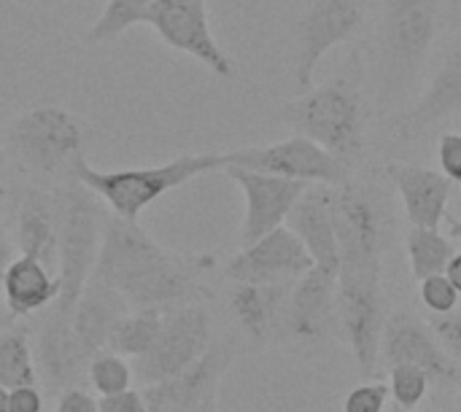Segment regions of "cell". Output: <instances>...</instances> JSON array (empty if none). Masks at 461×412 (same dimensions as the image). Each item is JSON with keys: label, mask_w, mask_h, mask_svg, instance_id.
Here are the masks:
<instances>
[{"label": "cell", "mask_w": 461, "mask_h": 412, "mask_svg": "<svg viewBox=\"0 0 461 412\" xmlns=\"http://www.w3.org/2000/svg\"><path fill=\"white\" fill-rule=\"evenodd\" d=\"M440 32V0H384L381 108L402 100L421 76Z\"/></svg>", "instance_id": "cell-3"}, {"label": "cell", "mask_w": 461, "mask_h": 412, "mask_svg": "<svg viewBox=\"0 0 461 412\" xmlns=\"http://www.w3.org/2000/svg\"><path fill=\"white\" fill-rule=\"evenodd\" d=\"M389 181L397 186L411 227H440L448 216V200L454 184L440 173L413 162H389Z\"/></svg>", "instance_id": "cell-20"}, {"label": "cell", "mask_w": 461, "mask_h": 412, "mask_svg": "<svg viewBox=\"0 0 461 412\" xmlns=\"http://www.w3.org/2000/svg\"><path fill=\"white\" fill-rule=\"evenodd\" d=\"M86 124L57 105H41L19 113L5 146L11 157L35 178H73V167L86 157Z\"/></svg>", "instance_id": "cell-5"}, {"label": "cell", "mask_w": 461, "mask_h": 412, "mask_svg": "<svg viewBox=\"0 0 461 412\" xmlns=\"http://www.w3.org/2000/svg\"><path fill=\"white\" fill-rule=\"evenodd\" d=\"M38 383V367H35V351L27 340L24 329H3L0 332V386L19 389V386H35Z\"/></svg>", "instance_id": "cell-28"}, {"label": "cell", "mask_w": 461, "mask_h": 412, "mask_svg": "<svg viewBox=\"0 0 461 412\" xmlns=\"http://www.w3.org/2000/svg\"><path fill=\"white\" fill-rule=\"evenodd\" d=\"M292 286H294V281H286V283H235L232 294H230V308H232V316L238 318L240 329L251 340H257V343L267 340L276 318L286 308Z\"/></svg>", "instance_id": "cell-25"}, {"label": "cell", "mask_w": 461, "mask_h": 412, "mask_svg": "<svg viewBox=\"0 0 461 412\" xmlns=\"http://www.w3.org/2000/svg\"><path fill=\"white\" fill-rule=\"evenodd\" d=\"M429 375L416 367V364H394L389 372V391L392 399L402 408V410H416L429 391Z\"/></svg>", "instance_id": "cell-31"}, {"label": "cell", "mask_w": 461, "mask_h": 412, "mask_svg": "<svg viewBox=\"0 0 461 412\" xmlns=\"http://www.w3.org/2000/svg\"><path fill=\"white\" fill-rule=\"evenodd\" d=\"M54 412H100V399L95 394H89L86 389L70 386V389L59 391Z\"/></svg>", "instance_id": "cell-36"}, {"label": "cell", "mask_w": 461, "mask_h": 412, "mask_svg": "<svg viewBox=\"0 0 461 412\" xmlns=\"http://www.w3.org/2000/svg\"><path fill=\"white\" fill-rule=\"evenodd\" d=\"M235 343H211L208 351L184 372L143 389L149 412H194L208 399L219 397L221 378L235 362Z\"/></svg>", "instance_id": "cell-15"}, {"label": "cell", "mask_w": 461, "mask_h": 412, "mask_svg": "<svg viewBox=\"0 0 461 412\" xmlns=\"http://www.w3.org/2000/svg\"><path fill=\"white\" fill-rule=\"evenodd\" d=\"M100 412H149L143 391L127 389L111 397H100Z\"/></svg>", "instance_id": "cell-37"}, {"label": "cell", "mask_w": 461, "mask_h": 412, "mask_svg": "<svg viewBox=\"0 0 461 412\" xmlns=\"http://www.w3.org/2000/svg\"><path fill=\"white\" fill-rule=\"evenodd\" d=\"M446 278L459 289L461 294V251H454V256H451V262L446 267Z\"/></svg>", "instance_id": "cell-40"}, {"label": "cell", "mask_w": 461, "mask_h": 412, "mask_svg": "<svg viewBox=\"0 0 461 412\" xmlns=\"http://www.w3.org/2000/svg\"><path fill=\"white\" fill-rule=\"evenodd\" d=\"M419 297H421V305L435 316H446V313L456 310L461 300L459 289L446 278V273L424 278L421 289H419Z\"/></svg>", "instance_id": "cell-32"}, {"label": "cell", "mask_w": 461, "mask_h": 412, "mask_svg": "<svg viewBox=\"0 0 461 412\" xmlns=\"http://www.w3.org/2000/svg\"><path fill=\"white\" fill-rule=\"evenodd\" d=\"M381 356L389 367L394 364L421 367L429 375V381L443 389L461 386V367L448 356L432 324H427L411 310H397L386 316L384 337H381Z\"/></svg>", "instance_id": "cell-13"}, {"label": "cell", "mask_w": 461, "mask_h": 412, "mask_svg": "<svg viewBox=\"0 0 461 412\" xmlns=\"http://www.w3.org/2000/svg\"><path fill=\"white\" fill-rule=\"evenodd\" d=\"M86 378L97 397H111V394L132 389L135 370L127 362V356L111 351V348H100L97 354H92V359L86 364Z\"/></svg>", "instance_id": "cell-30"}, {"label": "cell", "mask_w": 461, "mask_h": 412, "mask_svg": "<svg viewBox=\"0 0 461 412\" xmlns=\"http://www.w3.org/2000/svg\"><path fill=\"white\" fill-rule=\"evenodd\" d=\"M389 397H392V391L386 383H365V386H357L346 397L343 412H384Z\"/></svg>", "instance_id": "cell-33"}, {"label": "cell", "mask_w": 461, "mask_h": 412, "mask_svg": "<svg viewBox=\"0 0 461 412\" xmlns=\"http://www.w3.org/2000/svg\"><path fill=\"white\" fill-rule=\"evenodd\" d=\"M127 313H130V305L113 286H108L97 275H92L86 281V286L73 308V332L89 359L100 348H108L113 327Z\"/></svg>", "instance_id": "cell-22"}, {"label": "cell", "mask_w": 461, "mask_h": 412, "mask_svg": "<svg viewBox=\"0 0 461 412\" xmlns=\"http://www.w3.org/2000/svg\"><path fill=\"white\" fill-rule=\"evenodd\" d=\"M386 324V300L381 273H340L338 275V327L354 354L362 375H373L381 354Z\"/></svg>", "instance_id": "cell-9"}, {"label": "cell", "mask_w": 461, "mask_h": 412, "mask_svg": "<svg viewBox=\"0 0 461 412\" xmlns=\"http://www.w3.org/2000/svg\"><path fill=\"white\" fill-rule=\"evenodd\" d=\"M216 267L211 254H173L138 221L105 216L95 273L113 286L130 308L173 310L208 297L203 275Z\"/></svg>", "instance_id": "cell-1"}, {"label": "cell", "mask_w": 461, "mask_h": 412, "mask_svg": "<svg viewBox=\"0 0 461 412\" xmlns=\"http://www.w3.org/2000/svg\"><path fill=\"white\" fill-rule=\"evenodd\" d=\"M286 227L297 232L316 267L340 275V246L332 219V186L311 184L292 208Z\"/></svg>", "instance_id": "cell-18"}, {"label": "cell", "mask_w": 461, "mask_h": 412, "mask_svg": "<svg viewBox=\"0 0 461 412\" xmlns=\"http://www.w3.org/2000/svg\"><path fill=\"white\" fill-rule=\"evenodd\" d=\"M16 259V243H14V237L5 232V227L0 224V281H3V275H5V270H8V264Z\"/></svg>", "instance_id": "cell-39"}, {"label": "cell", "mask_w": 461, "mask_h": 412, "mask_svg": "<svg viewBox=\"0 0 461 412\" xmlns=\"http://www.w3.org/2000/svg\"><path fill=\"white\" fill-rule=\"evenodd\" d=\"M143 24H149L173 51L197 59L219 78H232L235 65L213 35L208 0H157L146 11Z\"/></svg>", "instance_id": "cell-12"}, {"label": "cell", "mask_w": 461, "mask_h": 412, "mask_svg": "<svg viewBox=\"0 0 461 412\" xmlns=\"http://www.w3.org/2000/svg\"><path fill=\"white\" fill-rule=\"evenodd\" d=\"M221 154H181L165 165L154 167H127V170H97L84 159L76 162L73 178L92 189L100 202L111 208L113 216L138 221L140 213L154 205L167 192L205 175L211 170H221Z\"/></svg>", "instance_id": "cell-4"}, {"label": "cell", "mask_w": 461, "mask_h": 412, "mask_svg": "<svg viewBox=\"0 0 461 412\" xmlns=\"http://www.w3.org/2000/svg\"><path fill=\"white\" fill-rule=\"evenodd\" d=\"M311 267L313 259L305 251L303 240L294 229L284 224L257 243L243 246L240 254L227 262L224 275L235 283H286L297 281Z\"/></svg>", "instance_id": "cell-16"}, {"label": "cell", "mask_w": 461, "mask_h": 412, "mask_svg": "<svg viewBox=\"0 0 461 412\" xmlns=\"http://www.w3.org/2000/svg\"><path fill=\"white\" fill-rule=\"evenodd\" d=\"M100 197L81 181L70 178L59 197V246H57V281L59 297L54 310L73 316V308L95 273L103 237V208Z\"/></svg>", "instance_id": "cell-6"}, {"label": "cell", "mask_w": 461, "mask_h": 412, "mask_svg": "<svg viewBox=\"0 0 461 412\" xmlns=\"http://www.w3.org/2000/svg\"><path fill=\"white\" fill-rule=\"evenodd\" d=\"M35 354H38L41 372L51 389L62 391V389L78 386V381L86 375L89 356L84 354V348L76 340L73 316H65L54 308L38 332Z\"/></svg>", "instance_id": "cell-21"}, {"label": "cell", "mask_w": 461, "mask_h": 412, "mask_svg": "<svg viewBox=\"0 0 461 412\" xmlns=\"http://www.w3.org/2000/svg\"><path fill=\"white\" fill-rule=\"evenodd\" d=\"M211 345V316L200 302L165 310L157 343L135 359V381L146 389L192 367Z\"/></svg>", "instance_id": "cell-11"}, {"label": "cell", "mask_w": 461, "mask_h": 412, "mask_svg": "<svg viewBox=\"0 0 461 412\" xmlns=\"http://www.w3.org/2000/svg\"><path fill=\"white\" fill-rule=\"evenodd\" d=\"M157 0H105L100 16L95 19V24L86 30L84 43L86 46H97V43H108L113 38H119L122 32H127L135 24H143L146 11L154 5Z\"/></svg>", "instance_id": "cell-29"}, {"label": "cell", "mask_w": 461, "mask_h": 412, "mask_svg": "<svg viewBox=\"0 0 461 412\" xmlns=\"http://www.w3.org/2000/svg\"><path fill=\"white\" fill-rule=\"evenodd\" d=\"M456 410L461 412V391H459V399H456Z\"/></svg>", "instance_id": "cell-46"}, {"label": "cell", "mask_w": 461, "mask_h": 412, "mask_svg": "<svg viewBox=\"0 0 461 412\" xmlns=\"http://www.w3.org/2000/svg\"><path fill=\"white\" fill-rule=\"evenodd\" d=\"M284 321L289 335L300 340H313L330 332L338 321V275L316 264L303 273L286 300Z\"/></svg>", "instance_id": "cell-17"}, {"label": "cell", "mask_w": 461, "mask_h": 412, "mask_svg": "<svg viewBox=\"0 0 461 412\" xmlns=\"http://www.w3.org/2000/svg\"><path fill=\"white\" fill-rule=\"evenodd\" d=\"M16 251L35 256L57 273V246H59V200L30 189L16 210L14 227Z\"/></svg>", "instance_id": "cell-23"}, {"label": "cell", "mask_w": 461, "mask_h": 412, "mask_svg": "<svg viewBox=\"0 0 461 412\" xmlns=\"http://www.w3.org/2000/svg\"><path fill=\"white\" fill-rule=\"evenodd\" d=\"M332 219L340 246V273H381L384 219L373 194L351 178L332 186Z\"/></svg>", "instance_id": "cell-10"}, {"label": "cell", "mask_w": 461, "mask_h": 412, "mask_svg": "<svg viewBox=\"0 0 461 412\" xmlns=\"http://www.w3.org/2000/svg\"><path fill=\"white\" fill-rule=\"evenodd\" d=\"M8 412H43V397L35 386H19L8 394Z\"/></svg>", "instance_id": "cell-38"}, {"label": "cell", "mask_w": 461, "mask_h": 412, "mask_svg": "<svg viewBox=\"0 0 461 412\" xmlns=\"http://www.w3.org/2000/svg\"><path fill=\"white\" fill-rule=\"evenodd\" d=\"M0 291H3L5 310L16 318H24V316L43 313L49 305L57 302L59 281L57 273L41 259L16 254V259L8 264L0 281Z\"/></svg>", "instance_id": "cell-24"}, {"label": "cell", "mask_w": 461, "mask_h": 412, "mask_svg": "<svg viewBox=\"0 0 461 412\" xmlns=\"http://www.w3.org/2000/svg\"><path fill=\"white\" fill-rule=\"evenodd\" d=\"M162 321H165V310L130 308V313L113 327L108 348L122 354V356H127V359H140L157 343Z\"/></svg>", "instance_id": "cell-26"}, {"label": "cell", "mask_w": 461, "mask_h": 412, "mask_svg": "<svg viewBox=\"0 0 461 412\" xmlns=\"http://www.w3.org/2000/svg\"><path fill=\"white\" fill-rule=\"evenodd\" d=\"M221 170L243 192L246 213H243V224H240V246H251L259 237H265L267 232L284 227L292 208L311 186L303 181L265 175V173H254V170L232 167V165H227Z\"/></svg>", "instance_id": "cell-14"}, {"label": "cell", "mask_w": 461, "mask_h": 412, "mask_svg": "<svg viewBox=\"0 0 461 412\" xmlns=\"http://www.w3.org/2000/svg\"><path fill=\"white\" fill-rule=\"evenodd\" d=\"M3 210H5V184L0 178V216H3Z\"/></svg>", "instance_id": "cell-44"}, {"label": "cell", "mask_w": 461, "mask_h": 412, "mask_svg": "<svg viewBox=\"0 0 461 412\" xmlns=\"http://www.w3.org/2000/svg\"><path fill=\"white\" fill-rule=\"evenodd\" d=\"M3 329H5V316L0 313V332H3Z\"/></svg>", "instance_id": "cell-45"}, {"label": "cell", "mask_w": 461, "mask_h": 412, "mask_svg": "<svg viewBox=\"0 0 461 412\" xmlns=\"http://www.w3.org/2000/svg\"><path fill=\"white\" fill-rule=\"evenodd\" d=\"M438 165L440 173L451 181L461 184V135L459 132H446L438 140Z\"/></svg>", "instance_id": "cell-34"}, {"label": "cell", "mask_w": 461, "mask_h": 412, "mask_svg": "<svg viewBox=\"0 0 461 412\" xmlns=\"http://www.w3.org/2000/svg\"><path fill=\"white\" fill-rule=\"evenodd\" d=\"M194 412H219V397H213V399H208L205 405H200Z\"/></svg>", "instance_id": "cell-42"}, {"label": "cell", "mask_w": 461, "mask_h": 412, "mask_svg": "<svg viewBox=\"0 0 461 412\" xmlns=\"http://www.w3.org/2000/svg\"><path fill=\"white\" fill-rule=\"evenodd\" d=\"M8 394H11V389L0 386V412H8Z\"/></svg>", "instance_id": "cell-43"}, {"label": "cell", "mask_w": 461, "mask_h": 412, "mask_svg": "<svg viewBox=\"0 0 461 412\" xmlns=\"http://www.w3.org/2000/svg\"><path fill=\"white\" fill-rule=\"evenodd\" d=\"M221 159H224L221 167L232 165V167H246L254 173L303 181V184L340 186L343 181L351 178V167L346 162H340L335 154H330L327 148L297 132L270 146H251V148L221 154Z\"/></svg>", "instance_id": "cell-8"}, {"label": "cell", "mask_w": 461, "mask_h": 412, "mask_svg": "<svg viewBox=\"0 0 461 412\" xmlns=\"http://www.w3.org/2000/svg\"><path fill=\"white\" fill-rule=\"evenodd\" d=\"M446 219H448V235H451V240H459L461 243V221L454 219V216H446Z\"/></svg>", "instance_id": "cell-41"}, {"label": "cell", "mask_w": 461, "mask_h": 412, "mask_svg": "<svg viewBox=\"0 0 461 412\" xmlns=\"http://www.w3.org/2000/svg\"><path fill=\"white\" fill-rule=\"evenodd\" d=\"M405 246H408L411 273L416 281L446 273L454 256V243L440 232V227H411Z\"/></svg>", "instance_id": "cell-27"}, {"label": "cell", "mask_w": 461, "mask_h": 412, "mask_svg": "<svg viewBox=\"0 0 461 412\" xmlns=\"http://www.w3.org/2000/svg\"><path fill=\"white\" fill-rule=\"evenodd\" d=\"M432 329H435L438 340L443 343V348L448 351V356L461 367V310L438 316L432 321Z\"/></svg>", "instance_id": "cell-35"}, {"label": "cell", "mask_w": 461, "mask_h": 412, "mask_svg": "<svg viewBox=\"0 0 461 412\" xmlns=\"http://www.w3.org/2000/svg\"><path fill=\"white\" fill-rule=\"evenodd\" d=\"M370 0H313L294 27L292 76L303 92L311 89L319 62L365 24Z\"/></svg>", "instance_id": "cell-7"}, {"label": "cell", "mask_w": 461, "mask_h": 412, "mask_svg": "<svg viewBox=\"0 0 461 412\" xmlns=\"http://www.w3.org/2000/svg\"><path fill=\"white\" fill-rule=\"evenodd\" d=\"M461 111V32L454 46L446 51L443 62L429 78V86L416 100V105L397 124V135L402 140L421 138L432 124L451 119Z\"/></svg>", "instance_id": "cell-19"}, {"label": "cell", "mask_w": 461, "mask_h": 412, "mask_svg": "<svg viewBox=\"0 0 461 412\" xmlns=\"http://www.w3.org/2000/svg\"><path fill=\"white\" fill-rule=\"evenodd\" d=\"M281 116L297 135L311 138L340 162L354 167L362 159L367 140L359 54H351L348 65L327 84L289 100Z\"/></svg>", "instance_id": "cell-2"}]
</instances>
